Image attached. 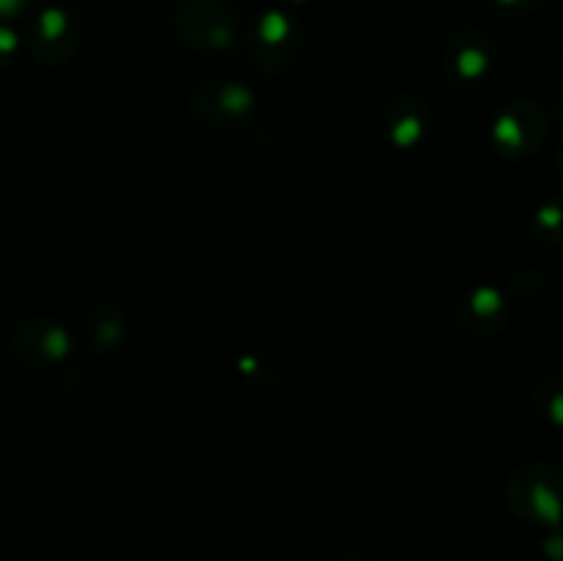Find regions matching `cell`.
I'll return each instance as SVG.
<instances>
[{
  "label": "cell",
  "mask_w": 563,
  "mask_h": 561,
  "mask_svg": "<svg viewBox=\"0 0 563 561\" xmlns=\"http://www.w3.org/2000/svg\"><path fill=\"white\" fill-rule=\"evenodd\" d=\"M174 25L192 50L212 58L240 47V14L229 0H181L174 9Z\"/></svg>",
  "instance_id": "obj_1"
},
{
  "label": "cell",
  "mask_w": 563,
  "mask_h": 561,
  "mask_svg": "<svg viewBox=\"0 0 563 561\" xmlns=\"http://www.w3.org/2000/svg\"><path fill=\"white\" fill-rule=\"evenodd\" d=\"M302 53V28L280 9L264 11L247 33V61L269 77L295 69Z\"/></svg>",
  "instance_id": "obj_2"
},
{
  "label": "cell",
  "mask_w": 563,
  "mask_h": 561,
  "mask_svg": "<svg viewBox=\"0 0 563 561\" xmlns=\"http://www.w3.org/2000/svg\"><path fill=\"white\" fill-rule=\"evenodd\" d=\"M506 501L522 520L555 526L563 517V473L539 462L517 468L506 482Z\"/></svg>",
  "instance_id": "obj_3"
},
{
  "label": "cell",
  "mask_w": 563,
  "mask_h": 561,
  "mask_svg": "<svg viewBox=\"0 0 563 561\" xmlns=\"http://www.w3.org/2000/svg\"><path fill=\"white\" fill-rule=\"evenodd\" d=\"M256 94L236 80H203L190 94L192 116L220 132L245 130L256 119Z\"/></svg>",
  "instance_id": "obj_4"
},
{
  "label": "cell",
  "mask_w": 563,
  "mask_h": 561,
  "mask_svg": "<svg viewBox=\"0 0 563 561\" xmlns=\"http://www.w3.org/2000/svg\"><path fill=\"white\" fill-rule=\"evenodd\" d=\"M548 135V119L542 108L528 99L509 102L489 127V141L493 148L504 160H522L537 152Z\"/></svg>",
  "instance_id": "obj_5"
},
{
  "label": "cell",
  "mask_w": 563,
  "mask_h": 561,
  "mask_svg": "<svg viewBox=\"0 0 563 561\" xmlns=\"http://www.w3.org/2000/svg\"><path fill=\"white\" fill-rule=\"evenodd\" d=\"M511 302L495 284L476 286L456 306V330L471 341H489L509 324Z\"/></svg>",
  "instance_id": "obj_6"
},
{
  "label": "cell",
  "mask_w": 563,
  "mask_h": 561,
  "mask_svg": "<svg viewBox=\"0 0 563 561\" xmlns=\"http://www.w3.org/2000/svg\"><path fill=\"white\" fill-rule=\"evenodd\" d=\"M495 47L493 38L478 28H465L454 33L451 42L445 44L443 53V72L449 82L460 88H473L484 82V77L493 69Z\"/></svg>",
  "instance_id": "obj_7"
},
{
  "label": "cell",
  "mask_w": 563,
  "mask_h": 561,
  "mask_svg": "<svg viewBox=\"0 0 563 561\" xmlns=\"http://www.w3.org/2000/svg\"><path fill=\"white\" fill-rule=\"evenodd\" d=\"M379 127L383 135L396 152H416L421 143L427 141L429 127H432V113H429L427 102L418 94L401 91L394 94L388 102L383 105V116H379Z\"/></svg>",
  "instance_id": "obj_8"
},
{
  "label": "cell",
  "mask_w": 563,
  "mask_h": 561,
  "mask_svg": "<svg viewBox=\"0 0 563 561\" xmlns=\"http://www.w3.org/2000/svg\"><path fill=\"white\" fill-rule=\"evenodd\" d=\"M82 42V25L71 11L53 6L36 16L31 33V53L47 66L66 64Z\"/></svg>",
  "instance_id": "obj_9"
},
{
  "label": "cell",
  "mask_w": 563,
  "mask_h": 561,
  "mask_svg": "<svg viewBox=\"0 0 563 561\" xmlns=\"http://www.w3.org/2000/svg\"><path fill=\"white\" fill-rule=\"evenodd\" d=\"M11 350L25 366H55L71 352V336L60 322L33 319L16 328Z\"/></svg>",
  "instance_id": "obj_10"
},
{
  "label": "cell",
  "mask_w": 563,
  "mask_h": 561,
  "mask_svg": "<svg viewBox=\"0 0 563 561\" xmlns=\"http://www.w3.org/2000/svg\"><path fill=\"white\" fill-rule=\"evenodd\" d=\"M82 341L93 355H110L121 350L130 336V317L115 302H97L82 317Z\"/></svg>",
  "instance_id": "obj_11"
},
{
  "label": "cell",
  "mask_w": 563,
  "mask_h": 561,
  "mask_svg": "<svg viewBox=\"0 0 563 561\" xmlns=\"http://www.w3.org/2000/svg\"><path fill=\"white\" fill-rule=\"evenodd\" d=\"M533 405L542 416L563 427V383L561 380H542L533 385Z\"/></svg>",
  "instance_id": "obj_12"
},
{
  "label": "cell",
  "mask_w": 563,
  "mask_h": 561,
  "mask_svg": "<svg viewBox=\"0 0 563 561\" xmlns=\"http://www.w3.org/2000/svg\"><path fill=\"white\" fill-rule=\"evenodd\" d=\"M533 231L542 242H563V198L544 204L533 218Z\"/></svg>",
  "instance_id": "obj_13"
},
{
  "label": "cell",
  "mask_w": 563,
  "mask_h": 561,
  "mask_svg": "<svg viewBox=\"0 0 563 561\" xmlns=\"http://www.w3.org/2000/svg\"><path fill=\"white\" fill-rule=\"evenodd\" d=\"M16 47H20V36H16L9 25H0V69H3L5 64H11Z\"/></svg>",
  "instance_id": "obj_14"
},
{
  "label": "cell",
  "mask_w": 563,
  "mask_h": 561,
  "mask_svg": "<svg viewBox=\"0 0 563 561\" xmlns=\"http://www.w3.org/2000/svg\"><path fill=\"white\" fill-rule=\"evenodd\" d=\"M495 11H504V14H522V11L537 9L539 0H489Z\"/></svg>",
  "instance_id": "obj_15"
},
{
  "label": "cell",
  "mask_w": 563,
  "mask_h": 561,
  "mask_svg": "<svg viewBox=\"0 0 563 561\" xmlns=\"http://www.w3.org/2000/svg\"><path fill=\"white\" fill-rule=\"evenodd\" d=\"M33 0H0V16L3 20H14V16H22L27 9H31Z\"/></svg>",
  "instance_id": "obj_16"
},
{
  "label": "cell",
  "mask_w": 563,
  "mask_h": 561,
  "mask_svg": "<svg viewBox=\"0 0 563 561\" xmlns=\"http://www.w3.org/2000/svg\"><path fill=\"white\" fill-rule=\"evenodd\" d=\"M339 561H372V559H368V556H363V553H344Z\"/></svg>",
  "instance_id": "obj_17"
},
{
  "label": "cell",
  "mask_w": 563,
  "mask_h": 561,
  "mask_svg": "<svg viewBox=\"0 0 563 561\" xmlns=\"http://www.w3.org/2000/svg\"><path fill=\"white\" fill-rule=\"evenodd\" d=\"M559 168H561V174H563V143H561V148H559Z\"/></svg>",
  "instance_id": "obj_18"
},
{
  "label": "cell",
  "mask_w": 563,
  "mask_h": 561,
  "mask_svg": "<svg viewBox=\"0 0 563 561\" xmlns=\"http://www.w3.org/2000/svg\"><path fill=\"white\" fill-rule=\"evenodd\" d=\"M284 3H289V6H300V3H308V0H284Z\"/></svg>",
  "instance_id": "obj_19"
}]
</instances>
